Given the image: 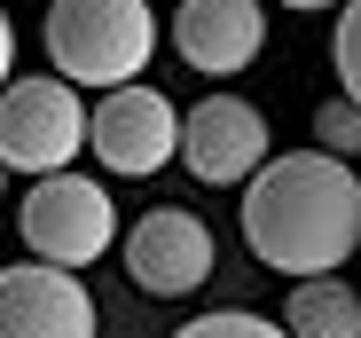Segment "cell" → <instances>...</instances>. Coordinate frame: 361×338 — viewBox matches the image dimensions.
<instances>
[{"label":"cell","instance_id":"obj_1","mask_svg":"<svg viewBox=\"0 0 361 338\" xmlns=\"http://www.w3.org/2000/svg\"><path fill=\"white\" fill-rule=\"evenodd\" d=\"M244 244L275 275H330L361 244V181L345 157L290 150L267 157L244 197Z\"/></svg>","mask_w":361,"mask_h":338},{"label":"cell","instance_id":"obj_2","mask_svg":"<svg viewBox=\"0 0 361 338\" xmlns=\"http://www.w3.org/2000/svg\"><path fill=\"white\" fill-rule=\"evenodd\" d=\"M47 55L71 87H126L157 55L149 0H47Z\"/></svg>","mask_w":361,"mask_h":338},{"label":"cell","instance_id":"obj_3","mask_svg":"<svg viewBox=\"0 0 361 338\" xmlns=\"http://www.w3.org/2000/svg\"><path fill=\"white\" fill-rule=\"evenodd\" d=\"M94 134V110H79L71 79H8L0 87V165L8 174H71V157Z\"/></svg>","mask_w":361,"mask_h":338},{"label":"cell","instance_id":"obj_4","mask_svg":"<svg viewBox=\"0 0 361 338\" xmlns=\"http://www.w3.org/2000/svg\"><path fill=\"white\" fill-rule=\"evenodd\" d=\"M16 229H24V244H32L47 267H87V260L110 252L118 212H110V189H102V181H87V174H47V181H32Z\"/></svg>","mask_w":361,"mask_h":338},{"label":"cell","instance_id":"obj_5","mask_svg":"<svg viewBox=\"0 0 361 338\" xmlns=\"http://www.w3.org/2000/svg\"><path fill=\"white\" fill-rule=\"evenodd\" d=\"M87 150L126 181H149L165 157H180V110L157 95V87H110L94 102V134Z\"/></svg>","mask_w":361,"mask_h":338},{"label":"cell","instance_id":"obj_6","mask_svg":"<svg viewBox=\"0 0 361 338\" xmlns=\"http://www.w3.org/2000/svg\"><path fill=\"white\" fill-rule=\"evenodd\" d=\"M126 275L149 291V299H180L212 284V229L189 212V205H157L126 229Z\"/></svg>","mask_w":361,"mask_h":338},{"label":"cell","instance_id":"obj_7","mask_svg":"<svg viewBox=\"0 0 361 338\" xmlns=\"http://www.w3.org/2000/svg\"><path fill=\"white\" fill-rule=\"evenodd\" d=\"M180 157H189V174L212 181V189L252 181L267 165V119L244 95H204L189 119H180Z\"/></svg>","mask_w":361,"mask_h":338},{"label":"cell","instance_id":"obj_8","mask_svg":"<svg viewBox=\"0 0 361 338\" xmlns=\"http://www.w3.org/2000/svg\"><path fill=\"white\" fill-rule=\"evenodd\" d=\"M0 338H94V299L63 267H0Z\"/></svg>","mask_w":361,"mask_h":338},{"label":"cell","instance_id":"obj_9","mask_svg":"<svg viewBox=\"0 0 361 338\" xmlns=\"http://www.w3.org/2000/svg\"><path fill=\"white\" fill-rule=\"evenodd\" d=\"M173 47H180L189 71L235 79V71H252V55L267 47V8L259 0H180L173 8Z\"/></svg>","mask_w":361,"mask_h":338},{"label":"cell","instance_id":"obj_10","mask_svg":"<svg viewBox=\"0 0 361 338\" xmlns=\"http://www.w3.org/2000/svg\"><path fill=\"white\" fill-rule=\"evenodd\" d=\"M283 330L290 338H361V291L330 284V275H307L283 307Z\"/></svg>","mask_w":361,"mask_h":338},{"label":"cell","instance_id":"obj_11","mask_svg":"<svg viewBox=\"0 0 361 338\" xmlns=\"http://www.w3.org/2000/svg\"><path fill=\"white\" fill-rule=\"evenodd\" d=\"M173 338H290V330L252 315V307H220V315H197L189 330H173Z\"/></svg>","mask_w":361,"mask_h":338},{"label":"cell","instance_id":"obj_12","mask_svg":"<svg viewBox=\"0 0 361 338\" xmlns=\"http://www.w3.org/2000/svg\"><path fill=\"white\" fill-rule=\"evenodd\" d=\"M314 142H322V150H338V157H345V150H361V102H353V95H338V102H322V110H314Z\"/></svg>","mask_w":361,"mask_h":338},{"label":"cell","instance_id":"obj_13","mask_svg":"<svg viewBox=\"0 0 361 338\" xmlns=\"http://www.w3.org/2000/svg\"><path fill=\"white\" fill-rule=\"evenodd\" d=\"M330 64H338V87L361 102V0H345V16H338V40H330Z\"/></svg>","mask_w":361,"mask_h":338},{"label":"cell","instance_id":"obj_14","mask_svg":"<svg viewBox=\"0 0 361 338\" xmlns=\"http://www.w3.org/2000/svg\"><path fill=\"white\" fill-rule=\"evenodd\" d=\"M8 55H16V32H8V16H0V87H8Z\"/></svg>","mask_w":361,"mask_h":338},{"label":"cell","instance_id":"obj_15","mask_svg":"<svg viewBox=\"0 0 361 338\" xmlns=\"http://www.w3.org/2000/svg\"><path fill=\"white\" fill-rule=\"evenodd\" d=\"M283 8H330V0H283Z\"/></svg>","mask_w":361,"mask_h":338},{"label":"cell","instance_id":"obj_16","mask_svg":"<svg viewBox=\"0 0 361 338\" xmlns=\"http://www.w3.org/2000/svg\"><path fill=\"white\" fill-rule=\"evenodd\" d=\"M0 181H8V165H0Z\"/></svg>","mask_w":361,"mask_h":338}]
</instances>
